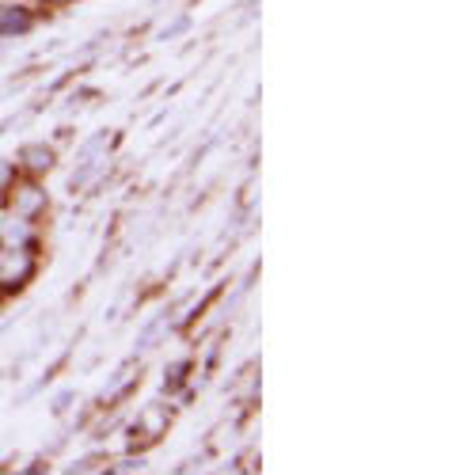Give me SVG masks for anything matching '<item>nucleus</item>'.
Here are the masks:
<instances>
[{
	"mask_svg": "<svg viewBox=\"0 0 456 475\" xmlns=\"http://www.w3.org/2000/svg\"><path fill=\"white\" fill-rule=\"evenodd\" d=\"M8 194V213L15 217H27V220H35L39 213H46V190L39 183H31V179H12V186L4 190Z\"/></svg>",
	"mask_w": 456,
	"mask_h": 475,
	"instance_id": "f257e3e1",
	"label": "nucleus"
},
{
	"mask_svg": "<svg viewBox=\"0 0 456 475\" xmlns=\"http://www.w3.org/2000/svg\"><path fill=\"white\" fill-rule=\"evenodd\" d=\"M35 271V259H31L27 247H0V285L4 289H15L23 285Z\"/></svg>",
	"mask_w": 456,
	"mask_h": 475,
	"instance_id": "f03ea898",
	"label": "nucleus"
},
{
	"mask_svg": "<svg viewBox=\"0 0 456 475\" xmlns=\"http://www.w3.org/2000/svg\"><path fill=\"white\" fill-rule=\"evenodd\" d=\"M31 236H35V229L27 217H0V247H31Z\"/></svg>",
	"mask_w": 456,
	"mask_h": 475,
	"instance_id": "7ed1b4c3",
	"label": "nucleus"
},
{
	"mask_svg": "<svg viewBox=\"0 0 456 475\" xmlns=\"http://www.w3.org/2000/svg\"><path fill=\"white\" fill-rule=\"evenodd\" d=\"M20 160H23L27 171H46V168L54 164V152L46 149V145H27V149L20 152Z\"/></svg>",
	"mask_w": 456,
	"mask_h": 475,
	"instance_id": "20e7f679",
	"label": "nucleus"
},
{
	"mask_svg": "<svg viewBox=\"0 0 456 475\" xmlns=\"http://www.w3.org/2000/svg\"><path fill=\"white\" fill-rule=\"evenodd\" d=\"M31 27V15L27 12H20V8H0V30H27Z\"/></svg>",
	"mask_w": 456,
	"mask_h": 475,
	"instance_id": "39448f33",
	"label": "nucleus"
},
{
	"mask_svg": "<svg viewBox=\"0 0 456 475\" xmlns=\"http://www.w3.org/2000/svg\"><path fill=\"white\" fill-rule=\"evenodd\" d=\"M12 179H15V171H12L4 160H0V194H4V190L12 186Z\"/></svg>",
	"mask_w": 456,
	"mask_h": 475,
	"instance_id": "423d86ee",
	"label": "nucleus"
},
{
	"mask_svg": "<svg viewBox=\"0 0 456 475\" xmlns=\"http://www.w3.org/2000/svg\"><path fill=\"white\" fill-rule=\"evenodd\" d=\"M50 4H69V0H50Z\"/></svg>",
	"mask_w": 456,
	"mask_h": 475,
	"instance_id": "0eeeda50",
	"label": "nucleus"
}]
</instances>
